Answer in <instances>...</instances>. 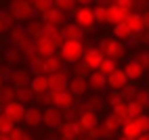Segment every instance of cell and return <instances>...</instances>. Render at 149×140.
Returning <instances> with one entry per match:
<instances>
[{
  "label": "cell",
  "instance_id": "17",
  "mask_svg": "<svg viewBox=\"0 0 149 140\" xmlns=\"http://www.w3.org/2000/svg\"><path fill=\"white\" fill-rule=\"evenodd\" d=\"M21 61H25V54L19 50V48H6V50L2 52V63L8 65V67H17L21 65Z\"/></svg>",
  "mask_w": 149,
  "mask_h": 140
},
{
  "label": "cell",
  "instance_id": "18",
  "mask_svg": "<svg viewBox=\"0 0 149 140\" xmlns=\"http://www.w3.org/2000/svg\"><path fill=\"white\" fill-rule=\"evenodd\" d=\"M55 107H59L61 111L76 107V96L72 94V90H63V92H55Z\"/></svg>",
  "mask_w": 149,
  "mask_h": 140
},
{
  "label": "cell",
  "instance_id": "58",
  "mask_svg": "<svg viewBox=\"0 0 149 140\" xmlns=\"http://www.w3.org/2000/svg\"><path fill=\"white\" fill-rule=\"evenodd\" d=\"M147 77H149V71H147Z\"/></svg>",
  "mask_w": 149,
  "mask_h": 140
},
{
  "label": "cell",
  "instance_id": "48",
  "mask_svg": "<svg viewBox=\"0 0 149 140\" xmlns=\"http://www.w3.org/2000/svg\"><path fill=\"white\" fill-rule=\"evenodd\" d=\"M136 103L141 105L143 109H147V107H149V94H147V90H145V88L141 90V92H139V96H136Z\"/></svg>",
  "mask_w": 149,
  "mask_h": 140
},
{
  "label": "cell",
  "instance_id": "55",
  "mask_svg": "<svg viewBox=\"0 0 149 140\" xmlns=\"http://www.w3.org/2000/svg\"><path fill=\"white\" fill-rule=\"evenodd\" d=\"M136 140H149V134H141V136H139Z\"/></svg>",
  "mask_w": 149,
  "mask_h": 140
},
{
  "label": "cell",
  "instance_id": "3",
  "mask_svg": "<svg viewBox=\"0 0 149 140\" xmlns=\"http://www.w3.org/2000/svg\"><path fill=\"white\" fill-rule=\"evenodd\" d=\"M74 21L80 25L84 32H93L97 27V17H95V6H78L74 11Z\"/></svg>",
  "mask_w": 149,
  "mask_h": 140
},
{
  "label": "cell",
  "instance_id": "57",
  "mask_svg": "<svg viewBox=\"0 0 149 140\" xmlns=\"http://www.w3.org/2000/svg\"><path fill=\"white\" fill-rule=\"evenodd\" d=\"M145 90H147V94H149V84H147V86H145Z\"/></svg>",
  "mask_w": 149,
  "mask_h": 140
},
{
  "label": "cell",
  "instance_id": "22",
  "mask_svg": "<svg viewBox=\"0 0 149 140\" xmlns=\"http://www.w3.org/2000/svg\"><path fill=\"white\" fill-rule=\"evenodd\" d=\"M63 34H65V40H76V42H82V38H84L86 32L74 21V23H65V25H63Z\"/></svg>",
  "mask_w": 149,
  "mask_h": 140
},
{
  "label": "cell",
  "instance_id": "28",
  "mask_svg": "<svg viewBox=\"0 0 149 140\" xmlns=\"http://www.w3.org/2000/svg\"><path fill=\"white\" fill-rule=\"evenodd\" d=\"M116 132H111L105 123H99L97 128H93V130H88V138L91 140H103V138H111Z\"/></svg>",
  "mask_w": 149,
  "mask_h": 140
},
{
  "label": "cell",
  "instance_id": "43",
  "mask_svg": "<svg viewBox=\"0 0 149 140\" xmlns=\"http://www.w3.org/2000/svg\"><path fill=\"white\" fill-rule=\"evenodd\" d=\"M134 123L139 126V130H141V134H149V115H139L134 117Z\"/></svg>",
  "mask_w": 149,
  "mask_h": 140
},
{
  "label": "cell",
  "instance_id": "20",
  "mask_svg": "<svg viewBox=\"0 0 149 140\" xmlns=\"http://www.w3.org/2000/svg\"><path fill=\"white\" fill-rule=\"evenodd\" d=\"M36 48H38V54H40L42 59L55 57V52H57V46L51 42V40H46V38H38L36 40Z\"/></svg>",
  "mask_w": 149,
  "mask_h": 140
},
{
  "label": "cell",
  "instance_id": "52",
  "mask_svg": "<svg viewBox=\"0 0 149 140\" xmlns=\"http://www.w3.org/2000/svg\"><path fill=\"white\" fill-rule=\"evenodd\" d=\"M78 4H80V6H93L95 0H78Z\"/></svg>",
  "mask_w": 149,
  "mask_h": 140
},
{
  "label": "cell",
  "instance_id": "8",
  "mask_svg": "<svg viewBox=\"0 0 149 140\" xmlns=\"http://www.w3.org/2000/svg\"><path fill=\"white\" fill-rule=\"evenodd\" d=\"M69 82H72V79L67 77V71H65V69H61V71L48 75L51 92H63V90H69Z\"/></svg>",
  "mask_w": 149,
  "mask_h": 140
},
{
  "label": "cell",
  "instance_id": "42",
  "mask_svg": "<svg viewBox=\"0 0 149 140\" xmlns=\"http://www.w3.org/2000/svg\"><path fill=\"white\" fill-rule=\"evenodd\" d=\"M8 134H11L13 140H32V136L25 132L23 126H15V130H13V132H8Z\"/></svg>",
  "mask_w": 149,
  "mask_h": 140
},
{
  "label": "cell",
  "instance_id": "29",
  "mask_svg": "<svg viewBox=\"0 0 149 140\" xmlns=\"http://www.w3.org/2000/svg\"><path fill=\"white\" fill-rule=\"evenodd\" d=\"M78 119H80V123L86 128V132L99 126V115H97L95 111H84V113H80V117H78Z\"/></svg>",
  "mask_w": 149,
  "mask_h": 140
},
{
  "label": "cell",
  "instance_id": "54",
  "mask_svg": "<svg viewBox=\"0 0 149 140\" xmlns=\"http://www.w3.org/2000/svg\"><path fill=\"white\" fill-rule=\"evenodd\" d=\"M0 140H13L11 134H0Z\"/></svg>",
  "mask_w": 149,
  "mask_h": 140
},
{
  "label": "cell",
  "instance_id": "44",
  "mask_svg": "<svg viewBox=\"0 0 149 140\" xmlns=\"http://www.w3.org/2000/svg\"><path fill=\"white\" fill-rule=\"evenodd\" d=\"M36 101L40 103L42 107H51V105H55V92H44V94H38Z\"/></svg>",
  "mask_w": 149,
  "mask_h": 140
},
{
  "label": "cell",
  "instance_id": "16",
  "mask_svg": "<svg viewBox=\"0 0 149 140\" xmlns=\"http://www.w3.org/2000/svg\"><path fill=\"white\" fill-rule=\"evenodd\" d=\"M88 86H91V90L95 94H101L107 88V75L101 73V71H91V75H88Z\"/></svg>",
  "mask_w": 149,
  "mask_h": 140
},
{
  "label": "cell",
  "instance_id": "56",
  "mask_svg": "<svg viewBox=\"0 0 149 140\" xmlns=\"http://www.w3.org/2000/svg\"><path fill=\"white\" fill-rule=\"evenodd\" d=\"M118 140H130V138H126V136H120V138H118Z\"/></svg>",
  "mask_w": 149,
  "mask_h": 140
},
{
  "label": "cell",
  "instance_id": "25",
  "mask_svg": "<svg viewBox=\"0 0 149 140\" xmlns=\"http://www.w3.org/2000/svg\"><path fill=\"white\" fill-rule=\"evenodd\" d=\"M15 23H17L15 15H13L11 11H8V8H6V11L2 8V13H0V32H2V36L11 32V29L15 27Z\"/></svg>",
  "mask_w": 149,
  "mask_h": 140
},
{
  "label": "cell",
  "instance_id": "30",
  "mask_svg": "<svg viewBox=\"0 0 149 140\" xmlns=\"http://www.w3.org/2000/svg\"><path fill=\"white\" fill-rule=\"evenodd\" d=\"M63 57H48L44 59V67H46V75H51V73H57V71H61L63 69Z\"/></svg>",
  "mask_w": 149,
  "mask_h": 140
},
{
  "label": "cell",
  "instance_id": "9",
  "mask_svg": "<svg viewBox=\"0 0 149 140\" xmlns=\"http://www.w3.org/2000/svg\"><path fill=\"white\" fill-rule=\"evenodd\" d=\"M40 19L46 23V25H57V27H63L65 23H67V13L65 11H61V8H57V6H53L48 13H44V15H40Z\"/></svg>",
  "mask_w": 149,
  "mask_h": 140
},
{
  "label": "cell",
  "instance_id": "36",
  "mask_svg": "<svg viewBox=\"0 0 149 140\" xmlns=\"http://www.w3.org/2000/svg\"><path fill=\"white\" fill-rule=\"evenodd\" d=\"M15 126H17V123H15V121H13V119L8 117L6 113L0 115V134H8V132H13Z\"/></svg>",
  "mask_w": 149,
  "mask_h": 140
},
{
  "label": "cell",
  "instance_id": "45",
  "mask_svg": "<svg viewBox=\"0 0 149 140\" xmlns=\"http://www.w3.org/2000/svg\"><path fill=\"white\" fill-rule=\"evenodd\" d=\"M143 111H145V109L141 107V105H139L136 101H130V103H128V117H139V115H143Z\"/></svg>",
  "mask_w": 149,
  "mask_h": 140
},
{
  "label": "cell",
  "instance_id": "19",
  "mask_svg": "<svg viewBox=\"0 0 149 140\" xmlns=\"http://www.w3.org/2000/svg\"><path fill=\"white\" fill-rule=\"evenodd\" d=\"M69 90H72V94L76 98H80V96H86V92L91 90V86H88L86 77H74L72 82H69Z\"/></svg>",
  "mask_w": 149,
  "mask_h": 140
},
{
  "label": "cell",
  "instance_id": "26",
  "mask_svg": "<svg viewBox=\"0 0 149 140\" xmlns=\"http://www.w3.org/2000/svg\"><path fill=\"white\" fill-rule=\"evenodd\" d=\"M44 21L42 19H32V21H27L25 23V29H27V34L32 36L34 40H38V38H42V34H44Z\"/></svg>",
  "mask_w": 149,
  "mask_h": 140
},
{
  "label": "cell",
  "instance_id": "53",
  "mask_svg": "<svg viewBox=\"0 0 149 140\" xmlns=\"http://www.w3.org/2000/svg\"><path fill=\"white\" fill-rule=\"evenodd\" d=\"M149 4V0H134V6H141V8H145Z\"/></svg>",
  "mask_w": 149,
  "mask_h": 140
},
{
  "label": "cell",
  "instance_id": "4",
  "mask_svg": "<svg viewBox=\"0 0 149 140\" xmlns=\"http://www.w3.org/2000/svg\"><path fill=\"white\" fill-rule=\"evenodd\" d=\"M42 115H44V126L48 130H59L63 123H65V117H63V111L59 107L51 105V107H44L42 109Z\"/></svg>",
  "mask_w": 149,
  "mask_h": 140
},
{
  "label": "cell",
  "instance_id": "41",
  "mask_svg": "<svg viewBox=\"0 0 149 140\" xmlns=\"http://www.w3.org/2000/svg\"><path fill=\"white\" fill-rule=\"evenodd\" d=\"M134 61L141 65L145 71H149V50H139V52L134 54Z\"/></svg>",
  "mask_w": 149,
  "mask_h": 140
},
{
  "label": "cell",
  "instance_id": "1",
  "mask_svg": "<svg viewBox=\"0 0 149 140\" xmlns=\"http://www.w3.org/2000/svg\"><path fill=\"white\" fill-rule=\"evenodd\" d=\"M61 57H63V61L67 65H76V63H80L82 59H84V52H86V48L82 42H76V40H65V42L61 44Z\"/></svg>",
  "mask_w": 149,
  "mask_h": 140
},
{
  "label": "cell",
  "instance_id": "11",
  "mask_svg": "<svg viewBox=\"0 0 149 140\" xmlns=\"http://www.w3.org/2000/svg\"><path fill=\"white\" fill-rule=\"evenodd\" d=\"M128 84H130V79H128L124 67H118L111 75H107V88H111V90H122Z\"/></svg>",
  "mask_w": 149,
  "mask_h": 140
},
{
  "label": "cell",
  "instance_id": "5",
  "mask_svg": "<svg viewBox=\"0 0 149 140\" xmlns=\"http://www.w3.org/2000/svg\"><path fill=\"white\" fill-rule=\"evenodd\" d=\"M84 65L91 69V71H99V67H101V63L105 61V52L101 50L99 46H93V48H86L84 52Z\"/></svg>",
  "mask_w": 149,
  "mask_h": 140
},
{
  "label": "cell",
  "instance_id": "15",
  "mask_svg": "<svg viewBox=\"0 0 149 140\" xmlns=\"http://www.w3.org/2000/svg\"><path fill=\"white\" fill-rule=\"evenodd\" d=\"M42 38L51 40V42H53L57 48H61V44L65 42L63 27H57V25H44V34H42Z\"/></svg>",
  "mask_w": 149,
  "mask_h": 140
},
{
  "label": "cell",
  "instance_id": "7",
  "mask_svg": "<svg viewBox=\"0 0 149 140\" xmlns=\"http://www.w3.org/2000/svg\"><path fill=\"white\" fill-rule=\"evenodd\" d=\"M103 52H105V57L116 59V61H118V59H124L126 46H124L122 40H118V38H111V40L107 38V42H105V46H103Z\"/></svg>",
  "mask_w": 149,
  "mask_h": 140
},
{
  "label": "cell",
  "instance_id": "32",
  "mask_svg": "<svg viewBox=\"0 0 149 140\" xmlns=\"http://www.w3.org/2000/svg\"><path fill=\"white\" fill-rule=\"evenodd\" d=\"M105 107V101H103V98L101 96H88L86 98V103L82 105V111L80 113H84V111H99V109H103Z\"/></svg>",
  "mask_w": 149,
  "mask_h": 140
},
{
  "label": "cell",
  "instance_id": "27",
  "mask_svg": "<svg viewBox=\"0 0 149 140\" xmlns=\"http://www.w3.org/2000/svg\"><path fill=\"white\" fill-rule=\"evenodd\" d=\"M34 88L36 94H44V92H51V84H48V75H34L32 84H29Z\"/></svg>",
  "mask_w": 149,
  "mask_h": 140
},
{
  "label": "cell",
  "instance_id": "37",
  "mask_svg": "<svg viewBox=\"0 0 149 140\" xmlns=\"http://www.w3.org/2000/svg\"><path fill=\"white\" fill-rule=\"evenodd\" d=\"M118 69V61L116 59H109V57H105V61L101 63V67H99V71L101 73H105V75H111L113 71Z\"/></svg>",
  "mask_w": 149,
  "mask_h": 140
},
{
  "label": "cell",
  "instance_id": "51",
  "mask_svg": "<svg viewBox=\"0 0 149 140\" xmlns=\"http://www.w3.org/2000/svg\"><path fill=\"white\" fill-rule=\"evenodd\" d=\"M143 21H145V29L149 32V8H145V11H143Z\"/></svg>",
  "mask_w": 149,
  "mask_h": 140
},
{
  "label": "cell",
  "instance_id": "14",
  "mask_svg": "<svg viewBox=\"0 0 149 140\" xmlns=\"http://www.w3.org/2000/svg\"><path fill=\"white\" fill-rule=\"evenodd\" d=\"M124 71H126L128 79H130V82H136V84L147 75V71L134 61V59H130V61H126V63H124Z\"/></svg>",
  "mask_w": 149,
  "mask_h": 140
},
{
  "label": "cell",
  "instance_id": "47",
  "mask_svg": "<svg viewBox=\"0 0 149 140\" xmlns=\"http://www.w3.org/2000/svg\"><path fill=\"white\" fill-rule=\"evenodd\" d=\"M95 17H97V25L107 23V6H95Z\"/></svg>",
  "mask_w": 149,
  "mask_h": 140
},
{
  "label": "cell",
  "instance_id": "12",
  "mask_svg": "<svg viewBox=\"0 0 149 140\" xmlns=\"http://www.w3.org/2000/svg\"><path fill=\"white\" fill-rule=\"evenodd\" d=\"M32 79H34V75H32V71L29 69H23V67H17V69H13V73H11V82L15 88H21V86H29L32 84Z\"/></svg>",
  "mask_w": 149,
  "mask_h": 140
},
{
  "label": "cell",
  "instance_id": "38",
  "mask_svg": "<svg viewBox=\"0 0 149 140\" xmlns=\"http://www.w3.org/2000/svg\"><path fill=\"white\" fill-rule=\"evenodd\" d=\"M53 6H55V0H36V2H34V8H36V13H38V15L48 13Z\"/></svg>",
  "mask_w": 149,
  "mask_h": 140
},
{
  "label": "cell",
  "instance_id": "13",
  "mask_svg": "<svg viewBox=\"0 0 149 140\" xmlns=\"http://www.w3.org/2000/svg\"><path fill=\"white\" fill-rule=\"evenodd\" d=\"M27 128H40L44 126V115H42V109L34 105V107H27V113H25V121H23Z\"/></svg>",
  "mask_w": 149,
  "mask_h": 140
},
{
  "label": "cell",
  "instance_id": "2",
  "mask_svg": "<svg viewBox=\"0 0 149 140\" xmlns=\"http://www.w3.org/2000/svg\"><path fill=\"white\" fill-rule=\"evenodd\" d=\"M8 11L15 15L17 23H19V21H32L36 8L29 0H11V2H8Z\"/></svg>",
  "mask_w": 149,
  "mask_h": 140
},
{
  "label": "cell",
  "instance_id": "40",
  "mask_svg": "<svg viewBox=\"0 0 149 140\" xmlns=\"http://www.w3.org/2000/svg\"><path fill=\"white\" fill-rule=\"evenodd\" d=\"M109 130H111V132H118V130H122V121H120V119H118L113 113H109L107 117H105V121H103Z\"/></svg>",
  "mask_w": 149,
  "mask_h": 140
},
{
  "label": "cell",
  "instance_id": "49",
  "mask_svg": "<svg viewBox=\"0 0 149 140\" xmlns=\"http://www.w3.org/2000/svg\"><path fill=\"white\" fill-rule=\"evenodd\" d=\"M11 73H13V67H8V65L2 63V67H0V79H2V82L11 79Z\"/></svg>",
  "mask_w": 149,
  "mask_h": 140
},
{
  "label": "cell",
  "instance_id": "21",
  "mask_svg": "<svg viewBox=\"0 0 149 140\" xmlns=\"http://www.w3.org/2000/svg\"><path fill=\"white\" fill-rule=\"evenodd\" d=\"M126 25L130 27V32L134 36L145 32V21H143V13H130V17L126 19Z\"/></svg>",
  "mask_w": 149,
  "mask_h": 140
},
{
  "label": "cell",
  "instance_id": "6",
  "mask_svg": "<svg viewBox=\"0 0 149 140\" xmlns=\"http://www.w3.org/2000/svg\"><path fill=\"white\" fill-rule=\"evenodd\" d=\"M132 11L120 6V4H109L107 6V23L109 25H120V23H126V19L130 17Z\"/></svg>",
  "mask_w": 149,
  "mask_h": 140
},
{
  "label": "cell",
  "instance_id": "46",
  "mask_svg": "<svg viewBox=\"0 0 149 140\" xmlns=\"http://www.w3.org/2000/svg\"><path fill=\"white\" fill-rule=\"evenodd\" d=\"M74 71H76V77H86V79H88V75H91V69L84 65V61L76 63V65H74Z\"/></svg>",
  "mask_w": 149,
  "mask_h": 140
},
{
  "label": "cell",
  "instance_id": "23",
  "mask_svg": "<svg viewBox=\"0 0 149 140\" xmlns=\"http://www.w3.org/2000/svg\"><path fill=\"white\" fill-rule=\"evenodd\" d=\"M13 101H17V90L15 86H8V84H0V105H2V109L6 105H11Z\"/></svg>",
  "mask_w": 149,
  "mask_h": 140
},
{
  "label": "cell",
  "instance_id": "35",
  "mask_svg": "<svg viewBox=\"0 0 149 140\" xmlns=\"http://www.w3.org/2000/svg\"><path fill=\"white\" fill-rule=\"evenodd\" d=\"M59 132H61V136H65V138H74V140H78V130H76V121H65L61 128H59Z\"/></svg>",
  "mask_w": 149,
  "mask_h": 140
},
{
  "label": "cell",
  "instance_id": "10",
  "mask_svg": "<svg viewBox=\"0 0 149 140\" xmlns=\"http://www.w3.org/2000/svg\"><path fill=\"white\" fill-rule=\"evenodd\" d=\"M2 113H6V115L11 117L15 123H21V121H25V113H27V107H25L23 103H19V101H13L11 105H6V107L2 109Z\"/></svg>",
  "mask_w": 149,
  "mask_h": 140
},
{
  "label": "cell",
  "instance_id": "50",
  "mask_svg": "<svg viewBox=\"0 0 149 140\" xmlns=\"http://www.w3.org/2000/svg\"><path fill=\"white\" fill-rule=\"evenodd\" d=\"M113 4H120V6L128 8V11H132V6H134V0H113Z\"/></svg>",
  "mask_w": 149,
  "mask_h": 140
},
{
  "label": "cell",
  "instance_id": "31",
  "mask_svg": "<svg viewBox=\"0 0 149 140\" xmlns=\"http://www.w3.org/2000/svg\"><path fill=\"white\" fill-rule=\"evenodd\" d=\"M113 38L122 40V42H130V40L134 38V34L130 32V27H128L126 23H120V25H113Z\"/></svg>",
  "mask_w": 149,
  "mask_h": 140
},
{
  "label": "cell",
  "instance_id": "33",
  "mask_svg": "<svg viewBox=\"0 0 149 140\" xmlns=\"http://www.w3.org/2000/svg\"><path fill=\"white\" fill-rule=\"evenodd\" d=\"M120 92H122V96H124V101L130 103V101H136V96H139V92H141V90H139L136 82H130L128 86H124Z\"/></svg>",
  "mask_w": 149,
  "mask_h": 140
},
{
  "label": "cell",
  "instance_id": "39",
  "mask_svg": "<svg viewBox=\"0 0 149 140\" xmlns=\"http://www.w3.org/2000/svg\"><path fill=\"white\" fill-rule=\"evenodd\" d=\"M76 4H78V0H55V6L61 8V11H65V13H74Z\"/></svg>",
  "mask_w": 149,
  "mask_h": 140
},
{
  "label": "cell",
  "instance_id": "24",
  "mask_svg": "<svg viewBox=\"0 0 149 140\" xmlns=\"http://www.w3.org/2000/svg\"><path fill=\"white\" fill-rule=\"evenodd\" d=\"M17 90V101L19 103H23L25 107L27 105H32L36 98H38V94L34 92V88L32 86H21V88H15Z\"/></svg>",
  "mask_w": 149,
  "mask_h": 140
},
{
  "label": "cell",
  "instance_id": "34",
  "mask_svg": "<svg viewBox=\"0 0 149 140\" xmlns=\"http://www.w3.org/2000/svg\"><path fill=\"white\" fill-rule=\"evenodd\" d=\"M122 136L130 138V140H136L139 136H141V130H139V126L134 123V119H130L126 126H122Z\"/></svg>",
  "mask_w": 149,
  "mask_h": 140
}]
</instances>
